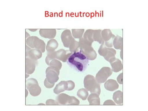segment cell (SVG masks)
Instances as JSON below:
<instances>
[{
    "label": "cell",
    "instance_id": "obj_1",
    "mask_svg": "<svg viewBox=\"0 0 148 111\" xmlns=\"http://www.w3.org/2000/svg\"><path fill=\"white\" fill-rule=\"evenodd\" d=\"M71 68L80 72L86 71L88 64V59L81 51L74 52L67 61Z\"/></svg>",
    "mask_w": 148,
    "mask_h": 111
},
{
    "label": "cell",
    "instance_id": "obj_2",
    "mask_svg": "<svg viewBox=\"0 0 148 111\" xmlns=\"http://www.w3.org/2000/svg\"><path fill=\"white\" fill-rule=\"evenodd\" d=\"M62 41L65 47L69 48V51L74 52L78 51L79 48V42L75 40L72 36L71 31L68 29L65 30L62 33Z\"/></svg>",
    "mask_w": 148,
    "mask_h": 111
},
{
    "label": "cell",
    "instance_id": "obj_3",
    "mask_svg": "<svg viewBox=\"0 0 148 111\" xmlns=\"http://www.w3.org/2000/svg\"><path fill=\"white\" fill-rule=\"evenodd\" d=\"M92 43L83 38L79 39V46L80 51L90 61L95 60L97 58V54L92 46Z\"/></svg>",
    "mask_w": 148,
    "mask_h": 111
},
{
    "label": "cell",
    "instance_id": "obj_4",
    "mask_svg": "<svg viewBox=\"0 0 148 111\" xmlns=\"http://www.w3.org/2000/svg\"><path fill=\"white\" fill-rule=\"evenodd\" d=\"M84 87L86 89L91 93H95L98 95L101 94L100 84L97 82L95 78L92 75H88L85 77Z\"/></svg>",
    "mask_w": 148,
    "mask_h": 111
},
{
    "label": "cell",
    "instance_id": "obj_5",
    "mask_svg": "<svg viewBox=\"0 0 148 111\" xmlns=\"http://www.w3.org/2000/svg\"><path fill=\"white\" fill-rule=\"evenodd\" d=\"M73 54V52L69 51H66L64 49H60L55 51H53L51 52H47V57L45 59L51 60L56 59L60 60L63 62H66L69 57Z\"/></svg>",
    "mask_w": 148,
    "mask_h": 111
},
{
    "label": "cell",
    "instance_id": "obj_6",
    "mask_svg": "<svg viewBox=\"0 0 148 111\" xmlns=\"http://www.w3.org/2000/svg\"><path fill=\"white\" fill-rule=\"evenodd\" d=\"M27 45L32 49L40 50L42 53L45 52V43L37 36H30L26 40Z\"/></svg>",
    "mask_w": 148,
    "mask_h": 111
},
{
    "label": "cell",
    "instance_id": "obj_7",
    "mask_svg": "<svg viewBox=\"0 0 148 111\" xmlns=\"http://www.w3.org/2000/svg\"><path fill=\"white\" fill-rule=\"evenodd\" d=\"M26 87L30 95L34 97L38 96L41 92V88L39 87L38 81L35 79H27L26 83Z\"/></svg>",
    "mask_w": 148,
    "mask_h": 111
},
{
    "label": "cell",
    "instance_id": "obj_8",
    "mask_svg": "<svg viewBox=\"0 0 148 111\" xmlns=\"http://www.w3.org/2000/svg\"><path fill=\"white\" fill-rule=\"evenodd\" d=\"M99 55L105 58L106 60L109 62L113 58H115L116 51L112 48L107 47L104 44H101L98 50Z\"/></svg>",
    "mask_w": 148,
    "mask_h": 111
},
{
    "label": "cell",
    "instance_id": "obj_9",
    "mask_svg": "<svg viewBox=\"0 0 148 111\" xmlns=\"http://www.w3.org/2000/svg\"><path fill=\"white\" fill-rule=\"evenodd\" d=\"M112 69L109 67H104L102 68L96 74L95 79L99 84L106 82L108 78L112 74Z\"/></svg>",
    "mask_w": 148,
    "mask_h": 111
},
{
    "label": "cell",
    "instance_id": "obj_10",
    "mask_svg": "<svg viewBox=\"0 0 148 111\" xmlns=\"http://www.w3.org/2000/svg\"><path fill=\"white\" fill-rule=\"evenodd\" d=\"M46 78L49 82L51 83H55L59 80L60 70L55 67L50 66L46 69Z\"/></svg>",
    "mask_w": 148,
    "mask_h": 111
},
{
    "label": "cell",
    "instance_id": "obj_11",
    "mask_svg": "<svg viewBox=\"0 0 148 111\" xmlns=\"http://www.w3.org/2000/svg\"><path fill=\"white\" fill-rule=\"evenodd\" d=\"M101 35L104 41H105L106 46L107 47L112 48L113 46V39L115 36L112 34L110 29H104L101 32Z\"/></svg>",
    "mask_w": 148,
    "mask_h": 111
},
{
    "label": "cell",
    "instance_id": "obj_12",
    "mask_svg": "<svg viewBox=\"0 0 148 111\" xmlns=\"http://www.w3.org/2000/svg\"><path fill=\"white\" fill-rule=\"evenodd\" d=\"M26 58L37 61L42 57V52L36 49H32L26 45Z\"/></svg>",
    "mask_w": 148,
    "mask_h": 111
},
{
    "label": "cell",
    "instance_id": "obj_13",
    "mask_svg": "<svg viewBox=\"0 0 148 111\" xmlns=\"http://www.w3.org/2000/svg\"><path fill=\"white\" fill-rule=\"evenodd\" d=\"M25 73L28 75L32 74L35 70V67L37 64V61L32 60L29 58H26L25 60Z\"/></svg>",
    "mask_w": 148,
    "mask_h": 111
},
{
    "label": "cell",
    "instance_id": "obj_14",
    "mask_svg": "<svg viewBox=\"0 0 148 111\" xmlns=\"http://www.w3.org/2000/svg\"><path fill=\"white\" fill-rule=\"evenodd\" d=\"M39 35L44 38L52 39L57 34L55 29H41L39 30Z\"/></svg>",
    "mask_w": 148,
    "mask_h": 111
},
{
    "label": "cell",
    "instance_id": "obj_15",
    "mask_svg": "<svg viewBox=\"0 0 148 111\" xmlns=\"http://www.w3.org/2000/svg\"><path fill=\"white\" fill-rule=\"evenodd\" d=\"M104 87L106 90L109 91H114L119 88L117 82L113 79H109L104 84Z\"/></svg>",
    "mask_w": 148,
    "mask_h": 111
},
{
    "label": "cell",
    "instance_id": "obj_16",
    "mask_svg": "<svg viewBox=\"0 0 148 111\" xmlns=\"http://www.w3.org/2000/svg\"><path fill=\"white\" fill-rule=\"evenodd\" d=\"M71 97L72 96L62 93L60 95L59 94L56 98V100L58 103L61 105H71Z\"/></svg>",
    "mask_w": 148,
    "mask_h": 111
},
{
    "label": "cell",
    "instance_id": "obj_17",
    "mask_svg": "<svg viewBox=\"0 0 148 111\" xmlns=\"http://www.w3.org/2000/svg\"><path fill=\"white\" fill-rule=\"evenodd\" d=\"M110 65L112 68V71L118 72L123 69V64L121 61L119 59L114 58L110 62Z\"/></svg>",
    "mask_w": 148,
    "mask_h": 111
},
{
    "label": "cell",
    "instance_id": "obj_18",
    "mask_svg": "<svg viewBox=\"0 0 148 111\" xmlns=\"http://www.w3.org/2000/svg\"><path fill=\"white\" fill-rule=\"evenodd\" d=\"M68 88V84L67 81H62L61 82L58 83L54 88L53 91L54 94L56 95H59L61 92L67 90Z\"/></svg>",
    "mask_w": 148,
    "mask_h": 111
},
{
    "label": "cell",
    "instance_id": "obj_19",
    "mask_svg": "<svg viewBox=\"0 0 148 111\" xmlns=\"http://www.w3.org/2000/svg\"><path fill=\"white\" fill-rule=\"evenodd\" d=\"M88 101L90 105H99L101 104V100L99 95L95 93H91L88 96Z\"/></svg>",
    "mask_w": 148,
    "mask_h": 111
},
{
    "label": "cell",
    "instance_id": "obj_20",
    "mask_svg": "<svg viewBox=\"0 0 148 111\" xmlns=\"http://www.w3.org/2000/svg\"><path fill=\"white\" fill-rule=\"evenodd\" d=\"M113 45L117 50H123V38L117 35L115 37L113 41Z\"/></svg>",
    "mask_w": 148,
    "mask_h": 111
},
{
    "label": "cell",
    "instance_id": "obj_21",
    "mask_svg": "<svg viewBox=\"0 0 148 111\" xmlns=\"http://www.w3.org/2000/svg\"><path fill=\"white\" fill-rule=\"evenodd\" d=\"M101 30H94L92 33V39L94 41H97L99 44L105 43L101 35Z\"/></svg>",
    "mask_w": 148,
    "mask_h": 111
},
{
    "label": "cell",
    "instance_id": "obj_22",
    "mask_svg": "<svg viewBox=\"0 0 148 111\" xmlns=\"http://www.w3.org/2000/svg\"><path fill=\"white\" fill-rule=\"evenodd\" d=\"M58 43L56 39H51L48 41L46 45V50L47 52H51L58 48Z\"/></svg>",
    "mask_w": 148,
    "mask_h": 111
},
{
    "label": "cell",
    "instance_id": "obj_23",
    "mask_svg": "<svg viewBox=\"0 0 148 111\" xmlns=\"http://www.w3.org/2000/svg\"><path fill=\"white\" fill-rule=\"evenodd\" d=\"M113 99L116 104H123V94L121 91H117L114 92Z\"/></svg>",
    "mask_w": 148,
    "mask_h": 111
},
{
    "label": "cell",
    "instance_id": "obj_24",
    "mask_svg": "<svg viewBox=\"0 0 148 111\" xmlns=\"http://www.w3.org/2000/svg\"><path fill=\"white\" fill-rule=\"evenodd\" d=\"M45 62L49 66L55 67L59 70L61 69L62 66V64L61 62L57 59H51V60L45 59Z\"/></svg>",
    "mask_w": 148,
    "mask_h": 111
},
{
    "label": "cell",
    "instance_id": "obj_25",
    "mask_svg": "<svg viewBox=\"0 0 148 111\" xmlns=\"http://www.w3.org/2000/svg\"><path fill=\"white\" fill-rule=\"evenodd\" d=\"M77 95L83 101H85L88 96V92L85 88H81L78 91Z\"/></svg>",
    "mask_w": 148,
    "mask_h": 111
},
{
    "label": "cell",
    "instance_id": "obj_26",
    "mask_svg": "<svg viewBox=\"0 0 148 111\" xmlns=\"http://www.w3.org/2000/svg\"><path fill=\"white\" fill-rule=\"evenodd\" d=\"M84 32V29H72V33L73 37L75 38H82Z\"/></svg>",
    "mask_w": 148,
    "mask_h": 111
},
{
    "label": "cell",
    "instance_id": "obj_27",
    "mask_svg": "<svg viewBox=\"0 0 148 111\" xmlns=\"http://www.w3.org/2000/svg\"><path fill=\"white\" fill-rule=\"evenodd\" d=\"M94 30L92 29H88L85 32L83 35V38L86 39L88 41L91 43H92L94 42L92 39V33H93Z\"/></svg>",
    "mask_w": 148,
    "mask_h": 111
},
{
    "label": "cell",
    "instance_id": "obj_28",
    "mask_svg": "<svg viewBox=\"0 0 148 111\" xmlns=\"http://www.w3.org/2000/svg\"><path fill=\"white\" fill-rule=\"evenodd\" d=\"M68 91H71L74 89L75 87V83H74L72 81H68Z\"/></svg>",
    "mask_w": 148,
    "mask_h": 111
},
{
    "label": "cell",
    "instance_id": "obj_29",
    "mask_svg": "<svg viewBox=\"0 0 148 111\" xmlns=\"http://www.w3.org/2000/svg\"><path fill=\"white\" fill-rule=\"evenodd\" d=\"M44 85L47 88H53L55 85V83H51L49 82L47 79H45L44 81Z\"/></svg>",
    "mask_w": 148,
    "mask_h": 111
},
{
    "label": "cell",
    "instance_id": "obj_30",
    "mask_svg": "<svg viewBox=\"0 0 148 111\" xmlns=\"http://www.w3.org/2000/svg\"><path fill=\"white\" fill-rule=\"evenodd\" d=\"M59 103L57 101H55L54 99H49L46 101V105H58Z\"/></svg>",
    "mask_w": 148,
    "mask_h": 111
},
{
    "label": "cell",
    "instance_id": "obj_31",
    "mask_svg": "<svg viewBox=\"0 0 148 111\" xmlns=\"http://www.w3.org/2000/svg\"><path fill=\"white\" fill-rule=\"evenodd\" d=\"M123 73L119 74V75H118V77H117V81L120 84H123Z\"/></svg>",
    "mask_w": 148,
    "mask_h": 111
},
{
    "label": "cell",
    "instance_id": "obj_32",
    "mask_svg": "<svg viewBox=\"0 0 148 111\" xmlns=\"http://www.w3.org/2000/svg\"><path fill=\"white\" fill-rule=\"evenodd\" d=\"M104 105H115V102L112 101L111 99H108L103 104Z\"/></svg>",
    "mask_w": 148,
    "mask_h": 111
},
{
    "label": "cell",
    "instance_id": "obj_33",
    "mask_svg": "<svg viewBox=\"0 0 148 111\" xmlns=\"http://www.w3.org/2000/svg\"><path fill=\"white\" fill-rule=\"evenodd\" d=\"M28 30H29V31H30L35 32L37 30V29H28Z\"/></svg>",
    "mask_w": 148,
    "mask_h": 111
},
{
    "label": "cell",
    "instance_id": "obj_34",
    "mask_svg": "<svg viewBox=\"0 0 148 111\" xmlns=\"http://www.w3.org/2000/svg\"><path fill=\"white\" fill-rule=\"evenodd\" d=\"M28 95V90L27 89H26V97Z\"/></svg>",
    "mask_w": 148,
    "mask_h": 111
},
{
    "label": "cell",
    "instance_id": "obj_35",
    "mask_svg": "<svg viewBox=\"0 0 148 111\" xmlns=\"http://www.w3.org/2000/svg\"><path fill=\"white\" fill-rule=\"evenodd\" d=\"M29 75H28V74H26V78L29 76Z\"/></svg>",
    "mask_w": 148,
    "mask_h": 111
},
{
    "label": "cell",
    "instance_id": "obj_36",
    "mask_svg": "<svg viewBox=\"0 0 148 111\" xmlns=\"http://www.w3.org/2000/svg\"><path fill=\"white\" fill-rule=\"evenodd\" d=\"M26 34H27V35H26V38H27V35H29V34H28L27 32H26Z\"/></svg>",
    "mask_w": 148,
    "mask_h": 111
},
{
    "label": "cell",
    "instance_id": "obj_37",
    "mask_svg": "<svg viewBox=\"0 0 148 111\" xmlns=\"http://www.w3.org/2000/svg\"><path fill=\"white\" fill-rule=\"evenodd\" d=\"M44 105V104H38V105Z\"/></svg>",
    "mask_w": 148,
    "mask_h": 111
}]
</instances>
